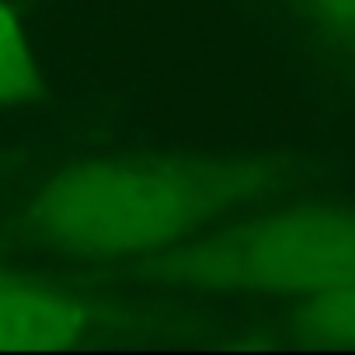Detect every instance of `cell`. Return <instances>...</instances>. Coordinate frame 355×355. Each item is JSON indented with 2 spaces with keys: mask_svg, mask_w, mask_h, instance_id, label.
<instances>
[{
  "mask_svg": "<svg viewBox=\"0 0 355 355\" xmlns=\"http://www.w3.org/2000/svg\"><path fill=\"white\" fill-rule=\"evenodd\" d=\"M35 84L39 73H35L28 39L15 21V15L0 4V108L28 101L35 94Z\"/></svg>",
  "mask_w": 355,
  "mask_h": 355,
  "instance_id": "obj_4",
  "label": "cell"
},
{
  "mask_svg": "<svg viewBox=\"0 0 355 355\" xmlns=\"http://www.w3.org/2000/svg\"><path fill=\"white\" fill-rule=\"evenodd\" d=\"M91 327L80 296L0 272V348H67Z\"/></svg>",
  "mask_w": 355,
  "mask_h": 355,
  "instance_id": "obj_3",
  "label": "cell"
},
{
  "mask_svg": "<svg viewBox=\"0 0 355 355\" xmlns=\"http://www.w3.org/2000/svg\"><path fill=\"white\" fill-rule=\"evenodd\" d=\"M296 327L313 338H348L355 341V279L310 293L296 310Z\"/></svg>",
  "mask_w": 355,
  "mask_h": 355,
  "instance_id": "obj_5",
  "label": "cell"
},
{
  "mask_svg": "<svg viewBox=\"0 0 355 355\" xmlns=\"http://www.w3.org/2000/svg\"><path fill=\"white\" fill-rule=\"evenodd\" d=\"M306 15L331 32H355V0H303Z\"/></svg>",
  "mask_w": 355,
  "mask_h": 355,
  "instance_id": "obj_6",
  "label": "cell"
},
{
  "mask_svg": "<svg viewBox=\"0 0 355 355\" xmlns=\"http://www.w3.org/2000/svg\"><path fill=\"white\" fill-rule=\"evenodd\" d=\"M268 182V167L244 157L91 160L49 178L25 220L60 254L136 258L216 227Z\"/></svg>",
  "mask_w": 355,
  "mask_h": 355,
  "instance_id": "obj_1",
  "label": "cell"
},
{
  "mask_svg": "<svg viewBox=\"0 0 355 355\" xmlns=\"http://www.w3.org/2000/svg\"><path fill=\"white\" fill-rule=\"evenodd\" d=\"M150 268L196 289L310 296L355 279V213L303 206L241 220L157 251Z\"/></svg>",
  "mask_w": 355,
  "mask_h": 355,
  "instance_id": "obj_2",
  "label": "cell"
}]
</instances>
